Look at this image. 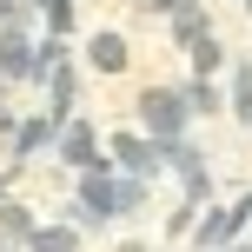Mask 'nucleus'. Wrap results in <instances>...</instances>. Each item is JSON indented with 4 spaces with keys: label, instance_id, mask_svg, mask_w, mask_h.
<instances>
[{
    "label": "nucleus",
    "instance_id": "nucleus-2",
    "mask_svg": "<svg viewBox=\"0 0 252 252\" xmlns=\"http://www.w3.org/2000/svg\"><path fill=\"white\" fill-rule=\"evenodd\" d=\"M159 166H173V173L186 179V199H192V206H199V199H213V173H206L199 146H192L186 133H179V139H159Z\"/></svg>",
    "mask_w": 252,
    "mask_h": 252
},
{
    "label": "nucleus",
    "instance_id": "nucleus-6",
    "mask_svg": "<svg viewBox=\"0 0 252 252\" xmlns=\"http://www.w3.org/2000/svg\"><path fill=\"white\" fill-rule=\"evenodd\" d=\"M0 80H33V40H27V27H0Z\"/></svg>",
    "mask_w": 252,
    "mask_h": 252
},
{
    "label": "nucleus",
    "instance_id": "nucleus-7",
    "mask_svg": "<svg viewBox=\"0 0 252 252\" xmlns=\"http://www.w3.org/2000/svg\"><path fill=\"white\" fill-rule=\"evenodd\" d=\"M166 27H173V40H179V47H192L199 33H213V13H206L199 0H179V7L166 13Z\"/></svg>",
    "mask_w": 252,
    "mask_h": 252
},
{
    "label": "nucleus",
    "instance_id": "nucleus-5",
    "mask_svg": "<svg viewBox=\"0 0 252 252\" xmlns=\"http://www.w3.org/2000/svg\"><path fill=\"white\" fill-rule=\"evenodd\" d=\"M113 159H120V173H133V179H159L166 166H159V139H146V133H113Z\"/></svg>",
    "mask_w": 252,
    "mask_h": 252
},
{
    "label": "nucleus",
    "instance_id": "nucleus-20",
    "mask_svg": "<svg viewBox=\"0 0 252 252\" xmlns=\"http://www.w3.org/2000/svg\"><path fill=\"white\" fill-rule=\"evenodd\" d=\"M0 93H7V80H0Z\"/></svg>",
    "mask_w": 252,
    "mask_h": 252
},
{
    "label": "nucleus",
    "instance_id": "nucleus-11",
    "mask_svg": "<svg viewBox=\"0 0 252 252\" xmlns=\"http://www.w3.org/2000/svg\"><path fill=\"white\" fill-rule=\"evenodd\" d=\"M219 100H232V120H239V126H252V60H239V66H232V93H219Z\"/></svg>",
    "mask_w": 252,
    "mask_h": 252
},
{
    "label": "nucleus",
    "instance_id": "nucleus-21",
    "mask_svg": "<svg viewBox=\"0 0 252 252\" xmlns=\"http://www.w3.org/2000/svg\"><path fill=\"white\" fill-rule=\"evenodd\" d=\"M0 246H7V239H0Z\"/></svg>",
    "mask_w": 252,
    "mask_h": 252
},
{
    "label": "nucleus",
    "instance_id": "nucleus-18",
    "mask_svg": "<svg viewBox=\"0 0 252 252\" xmlns=\"http://www.w3.org/2000/svg\"><path fill=\"white\" fill-rule=\"evenodd\" d=\"M0 252H27V246H0Z\"/></svg>",
    "mask_w": 252,
    "mask_h": 252
},
{
    "label": "nucleus",
    "instance_id": "nucleus-19",
    "mask_svg": "<svg viewBox=\"0 0 252 252\" xmlns=\"http://www.w3.org/2000/svg\"><path fill=\"white\" fill-rule=\"evenodd\" d=\"M239 7H246V13H252V0H239Z\"/></svg>",
    "mask_w": 252,
    "mask_h": 252
},
{
    "label": "nucleus",
    "instance_id": "nucleus-4",
    "mask_svg": "<svg viewBox=\"0 0 252 252\" xmlns=\"http://www.w3.org/2000/svg\"><path fill=\"white\" fill-rule=\"evenodd\" d=\"M53 153H60V166H73V173L100 166V133H93V120H66L60 133H53Z\"/></svg>",
    "mask_w": 252,
    "mask_h": 252
},
{
    "label": "nucleus",
    "instance_id": "nucleus-9",
    "mask_svg": "<svg viewBox=\"0 0 252 252\" xmlns=\"http://www.w3.org/2000/svg\"><path fill=\"white\" fill-rule=\"evenodd\" d=\"M7 139H13V159H40V146H53V126L33 113V120H20V126H13Z\"/></svg>",
    "mask_w": 252,
    "mask_h": 252
},
{
    "label": "nucleus",
    "instance_id": "nucleus-1",
    "mask_svg": "<svg viewBox=\"0 0 252 252\" xmlns=\"http://www.w3.org/2000/svg\"><path fill=\"white\" fill-rule=\"evenodd\" d=\"M139 126H146L153 139H179L192 126L186 93H179V87H146V93H139Z\"/></svg>",
    "mask_w": 252,
    "mask_h": 252
},
{
    "label": "nucleus",
    "instance_id": "nucleus-12",
    "mask_svg": "<svg viewBox=\"0 0 252 252\" xmlns=\"http://www.w3.org/2000/svg\"><path fill=\"white\" fill-rule=\"evenodd\" d=\"M186 53H192V73H199V80H213V73H219V66H226V47H219V40H213V33H199V40H192V47H186Z\"/></svg>",
    "mask_w": 252,
    "mask_h": 252
},
{
    "label": "nucleus",
    "instance_id": "nucleus-13",
    "mask_svg": "<svg viewBox=\"0 0 252 252\" xmlns=\"http://www.w3.org/2000/svg\"><path fill=\"white\" fill-rule=\"evenodd\" d=\"M27 232H33V213H20V199H0V239L27 246Z\"/></svg>",
    "mask_w": 252,
    "mask_h": 252
},
{
    "label": "nucleus",
    "instance_id": "nucleus-8",
    "mask_svg": "<svg viewBox=\"0 0 252 252\" xmlns=\"http://www.w3.org/2000/svg\"><path fill=\"white\" fill-rule=\"evenodd\" d=\"M87 66L93 73H126V40L120 33H93L87 40Z\"/></svg>",
    "mask_w": 252,
    "mask_h": 252
},
{
    "label": "nucleus",
    "instance_id": "nucleus-17",
    "mask_svg": "<svg viewBox=\"0 0 252 252\" xmlns=\"http://www.w3.org/2000/svg\"><path fill=\"white\" fill-rule=\"evenodd\" d=\"M173 7H179V0H133V13H159V20H166Z\"/></svg>",
    "mask_w": 252,
    "mask_h": 252
},
{
    "label": "nucleus",
    "instance_id": "nucleus-16",
    "mask_svg": "<svg viewBox=\"0 0 252 252\" xmlns=\"http://www.w3.org/2000/svg\"><path fill=\"white\" fill-rule=\"evenodd\" d=\"M27 13H33V0H0V27H13V20L27 27Z\"/></svg>",
    "mask_w": 252,
    "mask_h": 252
},
{
    "label": "nucleus",
    "instance_id": "nucleus-14",
    "mask_svg": "<svg viewBox=\"0 0 252 252\" xmlns=\"http://www.w3.org/2000/svg\"><path fill=\"white\" fill-rule=\"evenodd\" d=\"M179 93H186V113H219V87H213V80H199V73H192Z\"/></svg>",
    "mask_w": 252,
    "mask_h": 252
},
{
    "label": "nucleus",
    "instance_id": "nucleus-15",
    "mask_svg": "<svg viewBox=\"0 0 252 252\" xmlns=\"http://www.w3.org/2000/svg\"><path fill=\"white\" fill-rule=\"evenodd\" d=\"M40 13H47V33H66L73 27V0H40Z\"/></svg>",
    "mask_w": 252,
    "mask_h": 252
},
{
    "label": "nucleus",
    "instance_id": "nucleus-3",
    "mask_svg": "<svg viewBox=\"0 0 252 252\" xmlns=\"http://www.w3.org/2000/svg\"><path fill=\"white\" fill-rule=\"evenodd\" d=\"M246 219H252V192H239L232 206H219V213H206L199 226H192V246L199 252H219V246H232L246 232Z\"/></svg>",
    "mask_w": 252,
    "mask_h": 252
},
{
    "label": "nucleus",
    "instance_id": "nucleus-10",
    "mask_svg": "<svg viewBox=\"0 0 252 252\" xmlns=\"http://www.w3.org/2000/svg\"><path fill=\"white\" fill-rule=\"evenodd\" d=\"M27 252H80V226H33Z\"/></svg>",
    "mask_w": 252,
    "mask_h": 252
}]
</instances>
